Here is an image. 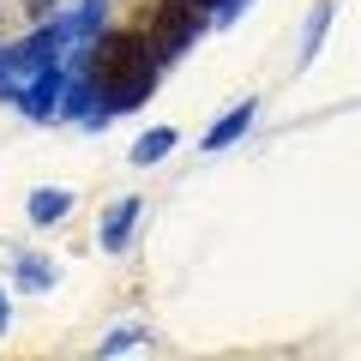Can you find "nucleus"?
I'll return each mask as SVG.
<instances>
[{
    "label": "nucleus",
    "mask_w": 361,
    "mask_h": 361,
    "mask_svg": "<svg viewBox=\"0 0 361 361\" xmlns=\"http://www.w3.org/2000/svg\"><path fill=\"white\" fill-rule=\"evenodd\" d=\"M90 78H97V85H109L121 103H133V97H145V90H151V54H145L139 37H127V30H121V37H109L103 49H97Z\"/></svg>",
    "instance_id": "nucleus-1"
},
{
    "label": "nucleus",
    "mask_w": 361,
    "mask_h": 361,
    "mask_svg": "<svg viewBox=\"0 0 361 361\" xmlns=\"http://www.w3.org/2000/svg\"><path fill=\"white\" fill-rule=\"evenodd\" d=\"M187 37H193V0H163L157 18H151V49L175 54Z\"/></svg>",
    "instance_id": "nucleus-2"
}]
</instances>
